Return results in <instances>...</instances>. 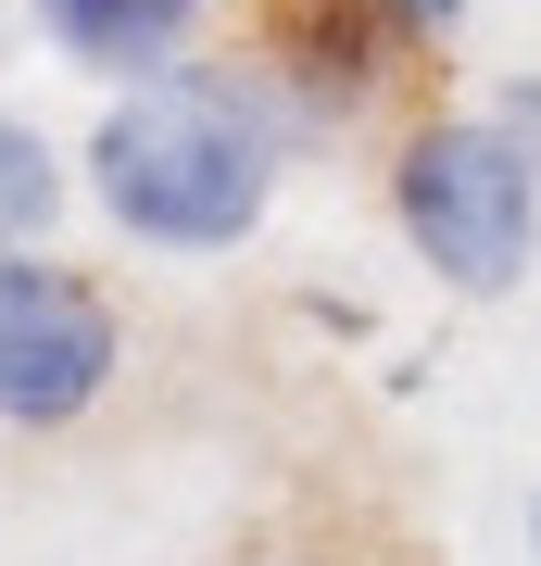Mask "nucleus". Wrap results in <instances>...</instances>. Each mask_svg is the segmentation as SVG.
Instances as JSON below:
<instances>
[{
  "mask_svg": "<svg viewBox=\"0 0 541 566\" xmlns=\"http://www.w3.org/2000/svg\"><path fill=\"white\" fill-rule=\"evenodd\" d=\"M201 13H215V0H25V25H39L76 76H101V88L164 76V63L201 39Z\"/></svg>",
  "mask_w": 541,
  "mask_h": 566,
  "instance_id": "obj_4",
  "label": "nucleus"
},
{
  "mask_svg": "<svg viewBox=\"0 0 541 566\" xmlns=\"http://www.w3.org/2000/svg\"><path fill=\"white\" fill-rule=\"evenodd\" d=\"M13 13H25V0H0V25H13Z\"/></svg>",
  "mask_w": 541,
  "mask_h": 566,
  "instance_id": "obj_8",
  "label": "nucleus"
},
{
  "mask_svg": "<svg viewBox=\"0 0 541 566\" xmlns=\"http://www.w3.org/2000/svg\"><path fill=\"white\" fill-rule=\"evenodd\" d=\"M51 214H63V151L25 114H0V240H51Z\"/></svg>",
  "mask_w": 541,
  "mask_h": 566,
  "instance_id": "obj_5",
  "label": "nucleus"
},
{
  "mask_svg": "<svg viewBox=\"0 0 541 566\" xmlns=\"http://www.w3.org/2000/svg\"><path fill=\"white\" fill-rule=\"evenodd\" d=\"M126 378L114 290L51 264L39 240H0V428H76Z\"/></svg>",
  "mask_w": 541,
  "mask_h": 566,
  "instance_id": "obj_3",
  "label": "nucleus"
},
{
  "mask_svg": "<svg viewBox=\"0 0 541 566\" xmlns=\"http://www.w3.org/2000/svg\"><path fill=\"white\" fill-rule=\"evenodd\" d=\"M529 566H541V504H529Z\"/></svg>",
  "mask_w": 541,
  "mask_h": 566,
  "instance_id": "obj_6",
  "label": "nucleus"
},
{
  "mask_svg": "<svg viewBox=\"0 0 541 566\" xmlns=\"http://www.w3.org/2000/svg\"><path fill=\"white\" fill-rule=\"evenodd\" d=\"M264 566H315V554H264Z\"/></svg>",
  "mask_w": 541,
  "mask_h": 566,
  "instance_id": "obj_7",
  "label": "nucleus"
},
{
  "mask_svg": "<svg viewBox=\"0 0 541 566\" xmlns=\"http://www.w3.org/2000/svg\"><path fill=\"white\" fill-rule=\"evenodd\" d=\"M290 139H315L302 102L252 63H164V76H126L89 126V202L126 227L139 252H240L264 214H278Z\"/></svg>",
  "mask_w": 541,
  "mask_h": 566,
  "instance_id": "obj_1",
  "label": "nucleus"
},
{
  "mask_svg": "<svg viewBox=\"0 0 541 566\" xmlns=\"http://www.w3.org/2000/svg\"><path fill=\"white\" fill-rule=\"evenodd\" d=\"M391 227H403V252H416L441 290L503 303V290L541 264V139L503 102L416 114L403 151H391Z\"/></svg>",
  "mask_w": 541,
  "mask_h": 566,
  "instance_id": "obj_2",
  "label": "nucleus"
}]
</instances>
